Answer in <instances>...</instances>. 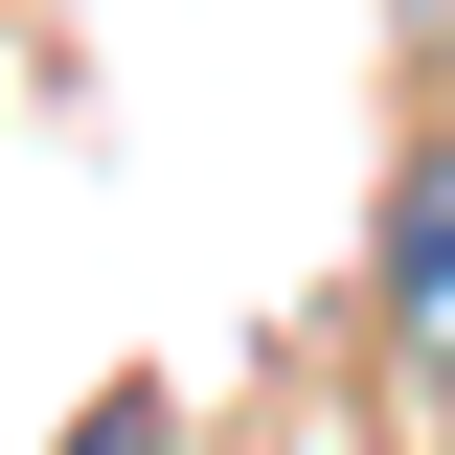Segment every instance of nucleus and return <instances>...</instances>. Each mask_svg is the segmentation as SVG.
Returning a JSON list of instances; mask_svg holds the SVG:
<instances>
[{
    "mask_svg": "<svg viewBox=\"0 0 455 455\" xmlns=\"http://www.w3.org/2000/svg\"><path fill=\"white\" fill-rule=\"evenodd\" d=\"M387 364L455 410V137H410V182H387Z\"/></svg>",
    "mask_w": 455,
    "mask_h": 455,
    "instance_id": "1",
    "label": "nucleus"
}]
</instances>
